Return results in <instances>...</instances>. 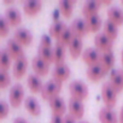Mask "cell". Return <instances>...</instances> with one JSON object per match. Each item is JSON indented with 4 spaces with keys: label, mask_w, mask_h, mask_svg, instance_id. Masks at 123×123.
<instances>
[{
    "label": "cell",
    "mask_w": 123,
    "mask_h": 123,
    "mask_svg": "<svg viewBox=\"0 0 123 123\" xmlns=\"http://www.w3.org/2000/svg\"><path fill=\"white\" fill-rule=\"evenodd\" d=\"M69 91H70V95L74 99L81 100L83 101L85 99H87L89 91H88V86L81 81V80H75L69 85Z\"/></svg>",
    "instance_id": "cell-1"
},
{
    "label": "cell",
    "mask_w": 123,
    "mask_h": 123,
    "mask_svg": "<svg viewBox=\"0 0 123 123\" xmlns=\"http://www.w3.org/2000/svg\"><path fill=\"white\" fill-rule=\"evenodd\" d=\"M60 91H62V82H58L52 79L43 85V87L41 89V97H42V99L49 101L54 97H58Z\"/></svg>",
    "instance_id": "cell-2"
},
{
    "label": "cell",
    "mask_w": 123,
    "mask_h": 123,
    "mask_svg": "<svg viewBox=\"0 0 123 123\" xmlns=\"http://www.w3.org/2000/svg\"><path fill=\"white\" fill-rule=\"evenodd\" d=\"M101 99L105 106L110 109H112L117 103V92L111 87L109 82H105L101 86Z\"/></svg>",
    "instance_id": "cell-3"
},
{
    "label": "cell",
    "mask_w": 123,
    "mask_h": 123,
    "mask_svg": "<svg viewBox=\"0 0 123 123\" xmlns=\"http://www.w3.org/2000/svg\"><path fill=\"white\" fill-rule=\"evenodd\" d=\"M9 99H10L11 106H13V107H18L22 104V101L24 99V88L21 83H16L11 87Z\"/></svg>",
    "instance_id": "cell-4"
},
{
    "label": "cell",
    "mask_w": 123,
    "mask_h": 123,
    "mask_svg": "<svg viewBox=\"0 0 123 123\" xmlns=\"http://www.w3.org/2000/svg\"><path fill=\"white\" fill-rule=\"evenodd\" d=\"M68 107H69V115L75 118V119H81L85 115V106H83V103L81 100H77V99H74V98H70L69 99V104H68Z\"/></svg>",
    "instance_id": "cell-5"
},
{
    "label": "cell",
    "mask_w": 123,
    "mask_h": 123,
    "mask_svg": "<svg viewBox=\"0 0 123 123\" xmlns=\"http://www.w3.org/2000/svg\"><path fill=\"white\" fill-rule=\"evenodd\" d=\"M71 75V70L69 68V65H67L65 63L64 64H59V65H55L53 71H52V77L53 80L58 81V82H62L63 83L64 81H67Z\"/></svg>",
    "instance_id": "cell-6"
},
{
    "label": "cell",
    "mask_w": 123,
    "mask_h": 123,
    "mask_svg": "<svg viewBox=\"0 0 123 123\" xmlns=\"http://www.w3.org/2000/svg\"><path fill=\"white\" fill-rule=\"evenodd\" d=\"M70 29L74 34L75 37H81L85 36L86 34L89 33V29L87 27V23H86V19H82V18H76L71 22L70 24Z\"/></svg>",
    "instance_id": "cell-7"
},
{
    "label": "cell",
    "mask_w": 123,
    "mask_h": 123,
    "mask_svg": "<svg viewBox=\"0 0 123 123\" xmlns=\"http://www.w3.org/2000/svg\"><path fill=\"white\" fill-rule=\"evenodd\" d=\"M6 51L9 52V54L11 55V58L15 59V60H17V59L24 57L23 46H22L19 42H17L13 37L7 41V43H6Z\"/></svg>",
    "instance_id": "cell-8"
},
{
    "label": "cell",
    "mask_w": 123,
    "mask_h": 123,
    "mask_svg": "<svg viewBox=\"0 0 123 123\" xmlns=\"http://www.w3.org/2000/svg\"><path fill=\"white\" fill-rule=\"evenodd\" d=\"M27 69H28V59L27 57H22L17 60H15V63H13V67H12V75L15 79L19 80L22 79L25 73H27Z\"/></svg>",
    "instance_id": "cell-9"
},
{
    "label": "cell",
    "mask_w": 123,
    "mask_h": 123,
    "mask_svg": "<svg viewBox=\"0 0 123 123\" xmlns=\"http://www.w3.org/2000/svg\"><path fill=\"white\" fill-rule=\"evenodd\" d=\"M13 39L22 46H29L33 42V34L27 28H18L13 33Z\"/></svg>",
    "instance_id": "cell-10"
},
{
    "label": "cell",
    "mask_w": 123,
    "mask_h": 123,
    "mask_svg": "<svg viewBox=\"0 0 123 123\" xmlns=\"http://www.w3.org/2000/svg\"><path fill=\"white\" fill-rule=\"evenodd\" d=\"M100 58H101V54L99 53L98 49L93 47H88L82 52V59L86 64H88V67L98 64L100 62Z\"/></svg>",
    "instance_id": "cell-11"
},
{
    "label": "cell",
    "mask_w": 123,
    "mask_h": 123,
    "mask_svg": "<svg viewBox=\"0 0 123 123\" xmlns=\"http://www.w3.org/2000/svg\"><path fill=\"white\" fill-rule=\"evenodd\" d=\"M109 83L111 85V87L117 92H122L123 91V71L119 69H113L110 71V81Z\"/></svg>",
    "instance_id": "cell-12"
},
{
    "label": "cell",
    "mask_w": 123,
    "mask_h": 123,
    "mask_svg": "<svg viewBox=\"0 0 123 123\" xmlns=\"http://www.w3.org/2000/svg\"><path fill=\"white\" fill-rule=\"evenodd\" d=\"M94 45L95 47L98 48V51H104V52H107V51H112V45H113V41L107 37L104 33H99L95 35L94 37Z\"/></svg>",
    "instance_id": "cell-13"
},
{
    "label": "cell",
    "mask_w": 123,
    "mask_h": 123,
    "mask_svg": "<svg viewBox=\"0 0 123 123\" xmlns=\"http://www.w3.org/2000/svg\"><path fill=\"white\" fill-rule=\"evenodd\" d=\"M31 67H33V70L35 71V75H37V76H46L49 70V64H47L39 55L33 58Z\"/></svg>",
    "instance_id": "cell-14"
},
{
    "label": "cell",
    "mask_w": 123,
    "mask_h": 123,
    "mask_svg": "<svg viewBox=\"0 0 123 123\" xmlns=\"http://www.w3.org/2000/svg\"><path fill=\"white\" fill-rule=\"evenodd\" d=\"M99 121L100 123H118V116L110 107H101L99 111Z\"/></svg>",
    "instance_id": "cell-15"
},
{
    "label": "cell",
    "mask_w": 123,
    "mask_h": 123,
    "mask_svg": "<svg viewBox=\"0 0 123 123\" xmlns=\"http://www.w3.org/2000/svg\"><path fill=\"white\" fill-rule=\"evenodd\" d=\"M99 64L101 65V68H103L105 74L111 71V70H113V65H115V54H113V52L112 51L104 52L101 54Z\"/></svg>",
    "instance_id": "cell-16"
},
{
    "label": "cell",
    "mask_w": 123,
    "mask_h": 123,
    "mask_svg": "<svg viewBox=\"0 0 123 123\" xmlns=\"http://www.w3.org/2000/svg\"><path fill=\"white\" fill-rule=\"evenodd\" d=\"M49 107L53 112V115H59V116H63L67 111V104L64 101L63 98H60L59 95L58 97H54L53 99L49 100Z\"/></svg>",
    "instance_id": "cell-17"
},
{
    "label": "cell",
    "mask_w": 123,
    "mask_h": 123,
    "mask_svg": "<svg viewBox=\"0 0 123 123\" xmlns=\"http://www.w3.org/2000/svg\"><path fill=\"white\" fill-rule=\"evenodd\" d=\"M42 7L41 0H27L23 3V11L28 16H35L40 12Z\"/></svg>",
    "instance_id": "cell-18"
},
{
    "label": "cell",
    "mask_w": 123,
    "mask_h": 123,
    "mask_svg": "<svg viewBox=\"0 0 123 123\" xmlns=\"http://www.w3.org/2000/svg\"><path fill=\"white\" fill-rule=\"evenodd\" d=\"M5 18L12 27H17L22 22V15L16 7H7L5 10Z\"/></svg>",
    "instance_id": "cell-19"
},
{
    "label": "cell",
    "mask_w": 123,
    "mask_h": 123,
    "mask_svg": "<svg viewBox=\"0 0 123 123\" xmlns=\"http://www.w3.org/2000/svg\"><path fill=\"white\" fill-rule=\"evenodd\" d=\"M107 17L109 21L115 23L117 27L123 24V10L118 6H111L107 10Z\"/></svg>",
    "instance_id": "cell-20"
},
{
    "label": "cell",
    "mask_w": 123,
    "mask_h": 123,
    "mask_svg": "<svg viewBox=\"0 0 123 123\" xmlns=\"http://www.w3.org/2000/svg\"><path fill=\"white\" fill-rule=\"evenodd\" d=\"M24 106H25V110L33 115V116H40L41 113V106L40 104L37 103V100L33 97H27L24 99Z\"/></svg>",
    "instance_id": "cell-21"
},
{
    "label": "cell",
    "mask_w": 123,
    "mask_h": 123,
    "mask_svg": "<svg viewBox=\"0 0 123 123\" xmlns=\"http://www.w3.org/2000/svg\"><path fill=\"white\" fill-rule=\"evenodd\" d=\"M101 4L100 1H97V0H89V1L85 3L82 6V13L85 17H89L93 15H97L99 9H100Z\"/></svg>",
    "instance_id": "cell-22"
},
{
    "label": "cell",
    "mask_w": 123,
    "mask_h": 123,
    "mask_svg": "<svg viewBox=\"0 0 123 123\" xmlns=\"http://www.w3.org/2000/svg\"><path fill=\"white\" fill-rule=\"evenodd\" d=\"M86 74H87V77L91 81H93V82H97V81L101 80V77L105 75V73H104V70H103V68H101V65L99 63L95 64V65L88 67Z\"/></svg>",
    "instance_id": "cell-23"
},
{
    "label": "cell",
    "mask_w": 123,
    "mask_h": 123,
    "mask_svg": "<svg viewBox=\"0 0 123 123\" xmlns=\"http://www.w3.org/2000/svg\"><path fill=\"white\" fill-rule=\"evenodd\" d=\"M27 85H28L29 89L33 93H39V92L41 93V89L43 87V83H42L41 79L37 75H35V74L28 75V77H27Z\"/></svg>",
    "instance_id": "cell-24"
},
{
    "label": "cell",
    "mask_w": 123,
    "mask_h": 123,
    "mask_svg": "<svg viewBox=\"0 0 123 123\" xmlns=\"http://www.w3.org/2000/svg\"><path fill=\"white\" fill-rule=\"evenodd\" d=\"M83 42H82V39L81 37H74L69 45V52H70V55L73 58H77L80 55H82V52H83Z\"/></svg>",
    "instance_id": "cell-25"
},
{
    "label": "cell",
    "mask_w": 123,
    "mask_h": 123,
    "mask_svg": "<svg viewBox=\"0 0 123 123\" xmlns=\"http://www.w3.org/2000/svg\"><path fill=\"white\" fill-rule=\"evenodd\" d=\"M64 59H65V46L57 42L55 46L53 47V63H55V65L64 64Z\"/></svg>",
    "instance_id": "cell-26"
},
{
    "label": "cell",
    "mask_w": 123,
    "mask_h": 123,
    "mask_svg": "<svg viewBox=\"0 0 123 123\" xmlns=\"http://www.w3.org/2000/svg\"><path fill=\"white\" fill-rule=\"evenodd\" d=\"M74 4H75L74 0H62V1H59V4H58V10L62 12V15H63L64 17L69 18L73 15Z\"/></svg>",
    "instance_id": "cell-27"
},
{
    "label": "cell",
    "mask_w": 123,
    "mask_h": 123,
    "mask_svg": "<svg viewBox=\"0 0 123 123\" xmlns=\"http://www.w3.org/2000/svg\"><path fill=\"white\" fill-rule=\"evenodd\" d=\"M86 23H87V27L89 29V31H98L101 25H103V19L97 13V15H93V16H89V17H86Z\"/></svg>",
    "instance_id": "cell-28"
},
{
    "label": "cell",
    "mask_w": 123,
    "mask_h": 123,
    "mask_svg": "<svg viewBox=\"0 0 123 123\" xmlns=\"http://www.w3.org/2000/svg\"><path fill=\"white\" fill-rule=\"evenodd\" d=\"M107 37H110L112 41L113 40H116L117 39V35H118V27L115 24V23H112L111 21H106L105 22V24H104V31H103Z\"/></svg>",
    "instance_id": "cell-29"
},
{
    "label": "cell",
    "mask_w": 123,
    "mask_h": 123,
    "mask_svg": "<svg viewBox=\"0 0 123 123\" xmlns=\"http://www.w3.org/2000/svg\"><path fill=\"white\" fill-rule=\"evenodd\" d=\"M11 62H12V58L6 51V48L0 51V70L7 71L11 67Z\"/></svg>",
    "instance_id": "cell-30"
},
{
    "label": "cell",
    "mask_w": 123,
    "mask_h": 123,
    "mask_svg": "<svg viewBox=\"0 0 123 123\" xmlns=\"http://www.w3.org/2000/svg\"><path fill=\"white\" fill-rule=\"evenodd\" d=\"M67 28V25H65V23L63 22V21H57V22H54L51 27H49V36L51 37H55V39H58L59 36H60V34L64 31V29Z\"/></svg>",
    "instance_id": "cell-31"
},
{
    "label": "cell",
    "mask_w": 123,
    "mask_h": 123,
    "mask_svg": "<svg viewBox=\"0 0 123 123\" xmlns=\"http://www.w3.org/2000/svg\"><path fill=\"white\" fill-rule=\"evenodd\" d=\"M74 37H75V36H74V34H73L70 27H67V28L64 29V31L60 34V36L57 39V42H59L60 45H63V46H69L70 42H71V40H73Z\"/></svg>",
    "instance_id": "cell-32"
},
{
    "label": "cell",
    "mask_w": 123,
    "mask_h": 123,
    "mask_svg": "<svg viewBox=\"0 0 123 123\" xmlns=\"http://www.w3.org/2000/svg\"><path fill=\"white\" fill-rule=\"evenodd\" d=\"M39 57L45 60L47 64H51L53 63V48H48V47H41L39 46Z\"/></svg>",
    "instance_id": "cell-33"
},
{
    "label": "cell",
    "mask_w": 123,
    "mask_h": 123,
    "mask_svg": "<svg viewBox=\"0 0 123 123\" xmlns=\"http://www.w3.org/2000/svg\"><path fill=\"white\" fill-rule=\"evenodd\" d=\"M11 83V76L7 71L0 70V88H6Z\"/></svg>",
    "instance_id": "cell-34"
},
{
    "label": "cell",
    "mask_w": 123,
    "mask_h": 123,
    "mask_svg": "<svg viewBox=\"0 0 123 123\" xmlns=\"http://www.w3.org/2000/svg\"><path fill=\"white\" fill-rule=\"evenodd\" d=\"M10 30V24L6 21L5 16L0 15V36H6Z\"/></svg>",
    "instance_id": "cell-35"
},
{
    "label": "cell",
    "mask_w": 123,
    "mask_h": 123,
    "mask_svg": "<svg viewBox=\"0 0 123 123\" xmlns=\"http://www.w3.org/2000/svg\"><path fill=\"white\" fill-rule=\"evenodd\" d=\"M10 112V106L5 100H0V119H4Z\"/></svg>",
    "instance_id": "cell-36"
},
{
    "label": "cell",
    "mask_w": 123,
    "mask_h": 123,
    "mask_svg": "<svg viewBox=\"0 0 123 123\" xmlns=\"http://www.w3.org/2000/svg\"><path fill=\"white\" fill-rule=\"evenodd\" d=\"M40 46L41 47H48V48H52V39L49 35L45 34L41 36V40H40Z\"/></svg>",
    "instance_id": "cell-37"
},
{
    "label": "cell",
    "mask_w": 123,
    "mask_h": 123,
    "mask_svg": "<svg viewBox=\"0 0 123 123\" xmlns=\"http://www.w3.org/2000/svg\"><path fill=\"white\" fill-rule=\"evenodd\" d=\"M51 123H64V118L59 115H53L51 117Z\"/></svg>",
    "instance_id": "cell-38"
},
{
    "label": "cell",
    "mask_w": 123,
    "mask_h": 123,
    "mask_svg": "<svg viewBox=\"0 0 123 123\" xmlns=\"http://www.w3.org/2000/svg\"><path fill=\"white\" fill-rule=\"evenodd\" d=\"M64 123H76L75 118H73L70 115H67V117L64 118Z\"/></svg>",
    "instance_id": "cell-39"
},
{
    "label": "cell",
    "mask_w": 123,
    "mask_h": 123,
    "mask_svg": "<svg viewBox=\"0 0 123 123\" xmlns=\"http://www.w3.org/2000/svg\"><path fill=\"white\" fill-rule=\"evenodd\" d=\"M13 123H28V121L24 119L23 117H17V118H15Z\"/></svg>",
    "instance_id": "cell-40"
},
{
    "label": "cell",
    "mask_w": 123,
    "mask_h": 123,
    "mask_svg": "<svg viewBox=\"0 0 123 123\" xmlns=\"http://www.w3.org/2000/svg\"><path fill=\"white\" fill-rule=\"evenodd\" d=\"M118 123H123V106L121 107V111L118 115Z\"/></svg>",
    "instance_id": "cell-41"
},
{
    "label": "cell",
    "mask_w": 123,
    "mask_h": 123,
    "mask_svg": "<svg viewBox=\"0 0 123 123\" xmlns=\"http://www.w3.org/2000/svg\"><path fill=\"white\" fill-rule=\"evenodd\" d=\"M100 4H111V0H104V1H100Z\"/></svg>",
    "instance_id": "cell-42"
},
{
    "label": "cell",
    "mask_w": 123,
    "mask_h": 123,
    "mask_svg": "<svg viewBox=\"0 0 123 123\" xmlns=\"http://www.w3.org/2000/svg\"><path fill=\"white\" fill-rule=\"evenodd\" d=\"M13 1L12 0H6V1H4V4H12Z\"/></svg>",
    "instance_id": "cell-43"
},
{
    "label": "cell",
    "mask_w": 123,
    "mask_h": 123,
    "mask_svg": "<svg viewBox=\"0 0 123 123\" xmlns=\"http://www.w3.org/2000/svg\"><path fill=\"white\" fill-rule=\"evenodd\" d=\"M121 58H122V65H123V49H122V53H121Z\"/></svg>",
    "instance_id": "cell-44"
},
{
    "label": "cell",
    "mask_w": 123,
    "mask_h": 123,
    "mask_svg": "<svg viewBox=\"0 0 123 123\" xmlns=\"http://www.w3.org/2000/svg\"><path fill=\"white\" fill-rule=\"evenodd\" d=\"M80 123H89V122H85V121H82V122H80Z\"/></svg>",
    "instance_id": "cell-45"
},
{
    "label": "cell",
    "mask_w": 123,
    "mask_h": 123,
    "mask_svg": "<svg viewBox=\"0 0 123 123\" xmlns=\"http://www.w3.org/2000/svg\"><path fill=\"white\" fill-rule=\"evenodd\" d=\"M122 4H123V0H122Z\"/></svg>",
    "instance_id": "cell-46"
},
{
    "label": "cell",
    "mask_w": 123,
    "mask_h": 123,
    "mask_svg": "<svg viewBox=\"0 0 123 123\" xmlns=\"http://www.w3.org/2000/svg\"><path fill=\"white\" fill-rule=\"evenodd\" d=\"M0 51H1V49H0Z\"/></svg>",
    "instance_id": "cell-47"
}]
</instances>
